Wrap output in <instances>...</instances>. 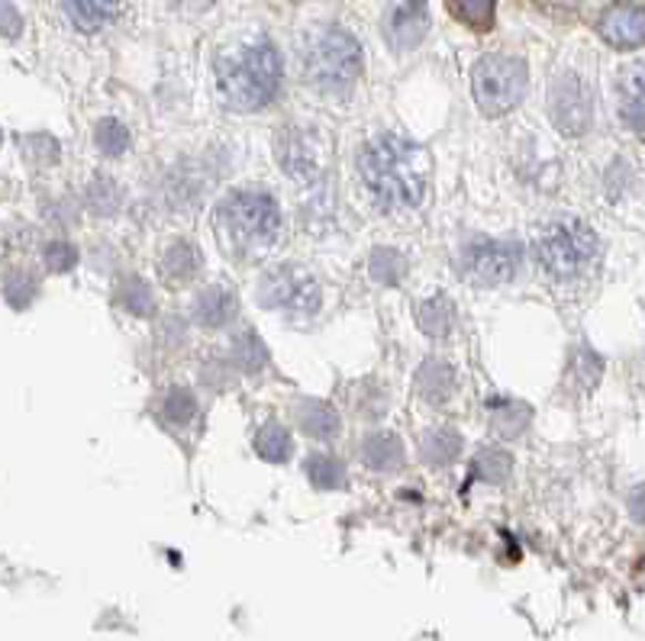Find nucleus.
<instances>
[{
	"instance_id": "14",
	"label": "nucleus",
	"mask_w": 645,
	"mask_h": 641,
	"mask_svg": "<svg viewBox=\"0 0 645 641\" xmlns=\"http://www.w3.org/2000/svg\"><path fill=\"white\" fill-rule=\"evenodd\" d=\"M239 313V303H236V293L226 290V287H204L194 300V320L207 329H223L236 320Z\"/></svg>"
},
{
	"instance_id": "8",
	"label": "nucleus",
	"mask_w": 645,
	"mask_h": 641,
	"mask_svg": "<svg viewBox=\"0 0 645 641\" xmlns=\"http://www.w3.org/2000/svg\"><path fill=\"white\" fill-rule=\"evenodd\" d=\"M549 116L565 136H584L594 120V97L577 74H559L549 94Z\"/></svg>"
},
{
	"instance_id": "16",
	"label": "nucleus",
	"mask_w": 645,
	"mask_h": 641,
	"mask_svg": "<svg viewBox=\"0 0 645 641\" xmlns=\"http://www.w3.org/2000/svg\"><path fill=\"white\" fill-rule=\"evenodd\" d=\"M294 420H297V426L304 428L310 438H336L339 435V413L329 406V403H322V400H300L297 403V410H294Z\"/></svg>"
},
{
	"instance_id": "18",
	"label": "nucleus",
	"mask_w": 645,
	"mask_h": 641,
	"mask_svg": "<svg viewBox=\"0 0 645 641\" xmlns=\"http://www.w3.org/2000/svg\"><path fill=\"white\" fill-rule=\"evenodd\" d=\"M62 7L72 27H78L81 33H98L116 17L120 0H62Z\"/></svg>"
},
{
	"instance_id": "4",
	"label": "nucleus",
	"mask_w": 645,
	"mask_h": 641,
	"mask_svg": "<svg viewBox=\"0 0 645 641\" xmlns=\"http://www.w3.org/2000/svg\"><path fill=\"white\" fill-rule=\"evenodd\" d=\"M361 45L359 39L346 30H322L307 45L304 74L322 94H346L361 74Z\"/></svg>"
},
{
	"instance_id": "37",
	"label": "nucleus",
	"mask_w": 645,
	"mask_h": 641,
	"mask_svg": "<svg viewBox=\"0 0 645 641\" xmlns=\"http://www.w3.org/2000/svg\"><path fill=\"white\" fill-rule=\"evenodd\" d=\"M3 33H7V39H13L20 33V17H17L13 3H3Z\"/></svg>"
},
{
	"instance_id": "25",
	"label": "nucleus",
	"mask_w": 645,
	"mask_h": 641,
	"mask_svg": "<svg viewBox=\"0 0 645 641\" xmlns=\"http://www.w3.org/2000/svg\"><path fill=\"white\" fill-rule=\"evenodd\" d=\"M488 410H494V428L506 435V438H516L523 428L530 426V420H533V413H530V406H523V403H513V400H488Z\"/></svg>"
},
{
	"instance_id": "34",
	"label": "nucleus",
	"mask_w": 645,
	"mask_h": 641,
	"mask_svg": "<svg viewBox=\"0 0 645 641\" xmlns=\"http://www.w3.org/2000/svg\"><path fill=\"white\" fill-rule=\"evenodd\" d=\"M42 255H45V268L52 275H69L78 265V249H74L72 242H49Z\"/></svg>"
},
{
	"instance_id": "19",
	"label": "nucleus",
	"mask_w": 645,
	"mask_h": 641,
	"mask_svg": "<svg viewBox=\"0 0 645 641\" xmlns=\"http://www.w3.org/2000/svg\"><path fill=\"white\" fill-rule=\"evenodd\" d=\"M255 455L262 462L285 464L294 455V438H290V428L281 423H265V426L255 432Z\"/></svg>"
},
{
	"instance_id": "10",
	"label": "nucleus",
	"mask_w": 645,
	"mask_h": 641,
	"mask_svg": "<svg viewBox=\"0 0 645 641\" xmlns=\"http://www.w3.org/2000/svg\"><path fill=\"white\" fill-rule=\"evenodd\" d=\"M430 33V3L427 0H391L385 17V39L397 52L417 49Z\"/></svg>"
},
{
	"instance_id": "3",
	"label": "nucleus",
	"mask_w": 645,
	"mask_h": 641,
	"mask_svg": "<svg viewBox=\"0 0 645 641\" xmlns=\"http://www.w3.org/2000/svg\"><path fill=\"white\" fill-rule=\"evenodd\" d=\"M216 236L226 255H265L281 236V210L265 190H233L216 207Z\"/></svg>"
},
{
	"instance_id": "35",
	"label": "nucleus",
	"mask_w": 645,
	"mask_h": 641,
	"mask_svg": "<svg viewBox=\"0 0 645 641\" xmlns=\"http://www.w3.org/2000/svg\"><path fill=\"white\" fill-rule=\"evenodd\" d=\"M601 368H604V364H601V358L594 355L591 349H577V355H574V364H572V374L584 381V387L597 384V378H601Z\"/></svg>"
},
{
	"instance_id": "20",
	"label": "nucleus",
	"mask_w": 645,
	"mask_h": 641,
	"mask_svg": "<svg viewBox=\"0 0 645 641\" xmlns=\"http://www.w3.org/2000/svg\"><path fill=\"white\" fill-rule=\"evenodd\" d=\"M417 322H420V329L432 335V339H446L449 335V329H452V322H455V307H452V300L446 297V293H436L430 300H423L420 307H417Z\"/></svg>"
},
{
	"instance_id": "22",
	"label": "nucleus",
	"mask_w": 645,
	"mask_h": 641,
	"mask_svg": "<svg viewBox=\"0 0 645 641\" xmlns=\"http://www.w3.org/2000/svg\"><path fill=\"white\" fill-rule=\"evenodd\" d=\"M304 471H307V477H310V484L317 490H339V487H346V464L339 462L336 455H329V452H314L307 458V464H304Z\"/></svg>"
},
{
	"instance_id": "12",
	"label": "nucleus",
	"mask_w": 645,
	"mask_h": 641,
	"mask_svg": "<svg viewBox=\"0 0 645 641\" xmlns=\"http://www.w3.org/2000/svg\"><path fill=\"white\" fill-rule=\"evenodd\" d=\"M616 91H620L623 123L636 133H645V62L626 65L616 81Z\"/></svg>"
},
{
	"instance_id": "2",
	"label": "nucleus",
	"mask_w": 645,
	"mask_h": 641,
	"mask_svg": "<svg viewBox=\"0 0 645 641\" xmlns=\"http://www.w3.org/2000/svg\"><path fill=\"white\" fill-rule=\"evenodd\" d=\"M281 81H285L281 52L265 37L249 39L216 65V84L223 101L233 110H246V113L268 107L278 97Z\"/></svg>"
},
{
	"instance_id": "28",
	"label": "nucleus",
	"mask_w": 645,
	"mask_h": 641,
	"mask_svg": "<svg viewBox=\"0 0 645 641\" xmlns=\"http://www.w3.org/2000/svg\"><path fill=\"white\" fill-rule=\"evenodd\" d=\"M278 162L285 165L290 175H314L317 172V158H314V148H307L304 136H285L278 145Z\"/></svg>"
},
{
	"instance_id": "23",
	"label": "nucleus",
	"mask_w": 645,
	"mask_h": 641,
	"mask_svg": "<svg viewBox=\"0 0 645 641\" xmlns=\"http://www.w3.org/2000/svg\"><path fill=\"white\" fill-rule=\"evenodd\" d=\"M229 358H233V364H236L239 371L258 374V371L268 364V349H265V342H262L252 329H243V332L233 339V345H229Z\"/></svg>"
},
{
	"instance_id": "27",
	"label": "nucleus",
	"mask_w": 645,
	"mask_h": 641,
	"mask_svg": "<svg viewBox=\"0 0 645 641\" xmlns=\"http://www.w3.org/2000/svg\"><path fill=\"white\" fill-rule=\"evenodd\" d=\"M158 413H162V420L172 428H184L197 416V400H194V393L187 391V387H172V391L165 393Z\"/></svg>"
},
{
	"instance_id": "24",
	"label": "nucleus",
	"mask_w": 645,
	"mask_h": 641,
	"mask_svg": "<svg viewBox=\"0 0 645 641\" xmlns=\"http://www.w3.org/2000/svg\"><path fill=\"white\" fill-rule=\"evenodd\" d=\"M368 275H371V281H378V285L388 287L400 285L403 275H407V258H403L397 249H375L371 251V258H368Z\"/></svg>"
},
{
	"instance_id": "17",
	"label": "nucleus",
	"mask_w": 645,
	"mask_h": 641,
	"mask_svg": "<svg viewBox=\"0 0 645 641\" xmlns=\"http://www.w3.org/2000/svg\"><path fill=\"white\" fill-rule=\"evenodd\" d=\"M417 393L430 403V406H442L452 393H455V371L446 361L430 358L427 364H420L417 371Z\"/></svg>"
},
{
	"instance_id": "21",
	"label": "nucleus",
	"mask_w": 645,
	"mask_h": 641,
	"mask_svg": "<svg viewBox=\"0 0 645 641\" xmlns=\"http://www.w3.org/2000/svg\"><path fill=\"white\" fill-rule=\"evenodd\" d=\"M201 271V251L194 249L191 242H172L165 255H162V275L168 281H191Z\"/></svg>"
},
{
	"instance_id": "33",
	"label": "nucleus",
	"mask_w": 645,
	"mask_h": 641,
	"mask_svg": "<svg viewBox=\"0 0 645 641\" xmlns=\"http://www.w3.org/2000/svg\"><path fill=\"white\" fill-rule=\"evenodd\" d=\"M510 471H513V462L510 455L501 452V448H484L474 462V477L488 480V484H503L510 480Z\"/></svg>"
},
{
	"instance_id": "9",
	"label": "nucleus",
	"mask_w": 645,
	"mask_h": 641,
	"mask_svg": "<svg viewBox=\"0 0 645 641\" xmlns=\"http://www.w3.org/2000/svg\"><path fill=\"white\" fill-rule=\"evenodd\" d=\"M520 261H523V251L513 242H498V239L474 242L465 251V275L474 285H503L520 271Z\"/></svg>"
},
{
	"instance_id": "26",
	"label": "nucleus",
	"mask_w": 645,
	"mask_h": 641,
	"mask_svg": "<svg viewBox=\"0 0 645 641\" xmlns=\"http://www.w3.org/2000/svg\"><path fill=\"white\" fill-rule=\"evenodd\" d=\"M449 10L474 33H484L494 27V0H449Z\"/></svg>"
},
{
	"instance_id": "1",
	"label": "nucleus",
	"mask_w": 645,
	"mask_h": 641,
	"mask_svg": "<svg viewBox=\"0 0 645 641\" xmlns=\"http://www.w3.org/2000/svg\"><path fill=\"white\" fill-rule=\"evenodd\" d=\"M427 155L400 136H378L359 152L361 184L385 214H407L423 204Z\"/></svg>"
},
{
	"instance_id": "36",
	"label": "nucleus",
	"mask_w": 645,
	"mask_h": 641,
	"mask_svg": "<svg viewBox=\"0 0 645 641\" xmlns=\"http://www.w3.org/2000/svg\"><path fill=\"white\" fill-rule=\"evenodd\" d=\"M626 506H629V516H633L639 526H645V484L629 494V503H626Z\"/></svg>"
},
{
	"instance_id": "11",
	"label": "nucleus",
	"mask_w": 645,
	"mask_h": 641,
	"mask_svg": "<svg viewBox=\"0 0 645 641\" xmlns=\"http://www.w3.org/2000/svg\"><path fill=\"white\" fill-rule=\"evenodd\" d=\"M597 33L613 49H639L645 45V7L610 3L597 20Z\"/></svg>"
},
{
	"instance_id": "7",
	"label": "nucleus",
	"mask_w": 645,
	"mask_h": 641,
	"mask_svg": "<svg viewBox=\"0 0 645 641\" xmlns=\"http://www.w3.org/2000/svg\"><path fill=\"white\" fill-rule=\"evenodd\" d=\"M262 307L268 310H285L297 317H314L320 310V285L314 281V275L300 265H278L272 268L258 287H255Z\"/></svg>"
},
{
	"instance_id": "5",
	"label": "nucleus",
	"mask_w": 645,
	"mask_h": 641,
	"mask_svg": "<svg viewBox=\"0 0 645 641\" xmlns=\"http://www.w3.org/2000/svg\"><path fill=\"white\" fill-rule=\"evenodd\" d=\"M597 232L591 226H584L581 219L574 216H565V219H552L542 232H539V265L559 278V281H569V278H577L584 275L594 258H597Z\"/></svg>"
},
{
	"instance_id": "30",
	"label": "nucleus",
	"mask_w": 645,
	"mask_h": 641,
	"mask_svg": "<svg viewBox=\"0 0 645 641\" xmlns=\"http://www.w3.org/2000/svg\"><path fill=\"white\" fill-rule=\"evenodd\" d=\"M116 300H120L123 310H130L133 317H149V313H152V287L145 285L140 275L123 278V285L116 287Z\"/></svg>"
},
{
	"instance_id": "15",
	"label": "nucleus",
	"mask_w": 645,
	"mask_h": 641,
	"mask_svg": "<svg viewBox=\"0 0 645 641\" xmlns=\"http://www.w3.org/2000/svg\"><path fill=\"white\" fill-rule=\"evenodd\" d=\"M462 448H465V438L452 426H430L420 438V455L430 467H449L452 462H459Z\"/></svg>"
},
{
	"instance_id": "13",
	"label": "nucleus",
	"mask_w": 645,
	"mask_h": 641,
	"mask_svg": "<svg viewBox=\"0 0 645 641\" xmlns=\"http://www.w3.org/2000/svg\"><path fill=\"white\" fill-rule=\"evenodd\" d=\"M361 462L368 464L378 474H395L407 462L403 442L397 438L395 432H368L359 445Z\"/></svg>"
},
{
	"instance_id": "31",
	"label": "nucleus",
	"mask_w": 645,
	"mask_h": 641,
	"mask_svg": "<svg viewBox=\"0 0 645 641\" xmlns=\"http://www.w3.org/2000/svg\"><path fill=\"white\" fill-rule=\"evenodd\" d=\"M130 130L116 120V116H108V120H101L98 123V130H94V145H98V152H104L110 158H116V155H123L126 148H130Z\"/></svg>"
},
{
	"instance_id": "29",
	"label": "nucleus",
	"mask_w": 645,
	"mask_h": 641,
	"mask_svg": "<svg viewBox=\"0 0 645 641\" xmlns=\"http://www.w3.org/2000/svg\"><path fill=\"white\" fill-rule=\"evenodd\" d=\"M120 204H123V190L116 187L113 178L98 175V178L88 184V207L98 216H113L120 210Z\"/></svg>"
},
{
	"instance_id": "32",
	"label": "nucleus",
	"mask_w": 645,
	"mask_h": 641,
	"mask_svg": "<svg viewBox=\"0 0 645 641\" xmlns=\"http://www.w3.org/2000/svg\"><path fill=\"white\" fill-rule=\"evenodd\" d=\"M3 293H7V300H10L13 310H23V307H30V303L37 300L39 281L33 278V271L13 268V271L7 275V281H3Z\"/></svg>"
},
{
	"instance_id": "6",
	"label": "nucleus",
	"mask_w": 645,
	"mask_h": 641,
	"mask_svg": "<svg viewBox=\"0 0 645 641\" xmlns=\"http://www.w3.org/2000/svg\"><path fill=\"white\" fill-rule=\"evenodd\" d=\"M530 72L523 59L513 55H484L471 69V91L484 116H503L516 110L526 97Z\"/></svg>"
}]
</instances>
